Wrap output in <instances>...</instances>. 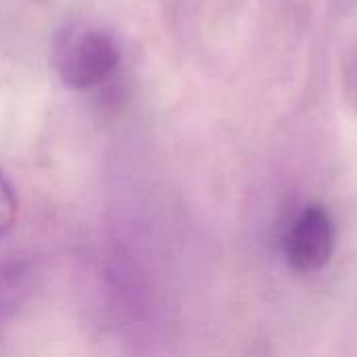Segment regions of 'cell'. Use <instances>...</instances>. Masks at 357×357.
I'll return each mask as SVG.
<instances>
[{"mask_svg":"<svg viewBox=\"0 0 357 357\" xmlns=\"http://www.w3.org/2000/svg\"><path fill=\"white\" fill-rule=\"evenodd\" d=\"M25 268L19 264L0 266V322H4L19 305L25 293Z\"/></svg>","mask_w":357,"mask_h":357,"instance_id":"cell-3","label":"cell"},{"mask_svg":"<svg viewBox=\"0 0 357 357\" xmlns=\"http://www.w3.org/2000/svg\"><path fill=\"white\" fill-rule=\"evenodd\" d=\"M19 201L10 180L6 178L4 169L0 167V236H4L17 222Z\"/></svg>","mask_w":357,"mask_h":357,"instance_id":"cell-4","label":"cell"},{"mask_svg":"<svg viewBox=\"0 0 357 357\" xmlns=\"http://www.w3.org/2000/svg\"><path fill=\"white\" fill-rule=\"evenodd\" d=\"M117 38L94 23H67L52 42V67L59 79L77 92L96 90L107 84L121 65Z\"/></svg>","mask_w":357,"mask_h":357,"instance_id":"cell-1","label":"cell"},{"mask_svg":"<svg viewBox=\"0 0 357 357\" xmlns=\"http://www.w3.org/2000/svg\"><path fill=\"white\" fill-rule=\"evenodd\" d=\"M337 230L331 213L320 205H310L293 224L287 238V259L297 272L322 270L335 251Z\"/></svg>","mask_w":357,"mask_h":357,"instance_id":"cell-2","label":"cell"}]
</instances>
